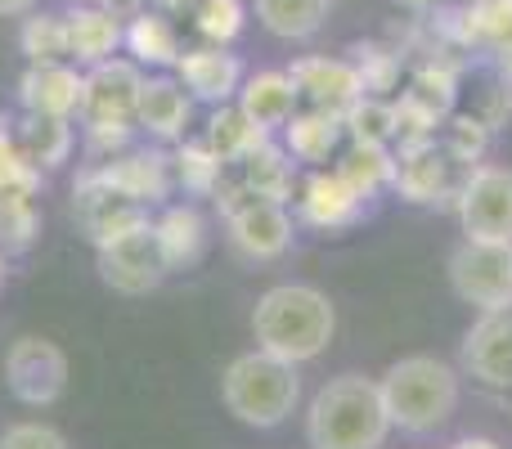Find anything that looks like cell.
Here are the masks:
<instances>
[{"instance_id":"1","label":"cell","mask_w":512,"mask_h":449,"mask_svg":"<svg viewBox=\"0 0 512 449\" xmlns=\"http://www.w3.org/2000/svg\"><path fill=\"white\" fill-rule=\"evenodd\" d=\"M337 333V306L310 283H279L261 292L252 310V337L261 351L288 364H310L328 351Z\"/></svg>"},{"instance_id":"2","label":"cell","mask_w":512,"mask_h":449,"mask_svg":"<svg viewBox=\"0 0 512 449\" xmlns=\"http://www.w3.org/2000/svg\"><path fill=\"white\" fill-rule=\"evenodd\" d=\"M391 436V414L382 387L364 373H337L319 387L306 414L310 449H382Z\"/></svg>"},{"instance_id":"3","label":"cell","mask_w":512,"mask_h":449,"mask_svg":"<svg viewBox=\"0 0 512 449\" xmlns=\"http://www.w3.org/2000/svg\"><path fill=\"white\" fill-rule=\"evenodd\" d=\"M391 427L409 436H432L459 409V373L436 355H405L378 378Z\"/></svg>"},{"instance_id":"4","label":"cell","mask_w":512,"mask_h":449,"mask_svg":"<svg viewBox=\"0 0 512 449\" xmlns=\"http://www.w3.org/2000/svg\"><path fill=\"white\" fill-rule=\"evenodd\" d=\"M221 400L243 427H261V432L279 427L301 400L297 364L256 346V351L230 360V369L221 373Z\"/></svg>"},{"instance_id":"5","label":"cell","mask_w":512,"mask_h":449,"mask_svg":"<svg viewBox=\"0 0 512 449\" xmlns=\"http://www.w3.org/2000/svg\"><path fill=\"white\" fill-rule=\"evenodd\" d=\"M468 171L472 167L450 158V149L432 135V140H418V144H396V180H391V189L414 207H436V203L454 207Z\"/></svg>"},{"instance_id":"6","label":"cell","mask_w":512,"mask_h":449,"mask_svg":"<svg viewBox=\"0 0 512 449\" xmlns=\"http://www.w3.org/2000/svg\"><path fill=\"white\" fill-rule=\"evenodd\" d=\"M454 212H459L463 238L512 247V167L477 162L463 180Z\"/></svg>"},{"instance_id":"7","label":"cell","mask_w":512,"mask_h":449,"mask_svg":"<svg viewBox=\"0 0 512 449\" xmlns=\"http://www.w3.org/2000/svg\"><path fill=\"white\" fill-rule=\"evenodd\" d=\"M95 252H99V279H104L113 292H122V297H144V292L162 288V279L171 274L153 221L108 238V243H99Z\"/></svg>"},{"instance_id":"8","label":"cell","mask_w":512,"mask_h":449,"mask_svg":"<svg viewBox=\"0 0 512 449\" xmlns=\"http://www.w3.org/2000/svg\"><path fill=\"white\" fill-rule=\"evenodd\" d=\"M450 288L477 310L512 306V247L463 238L450 252Z\"/></svg>"},{"instance_id":"9","label":"cell","mask_w":512,"mask_h":449,"mask_svg":"<svg viewBox=\"0 0 512 449\" xmlns=\"http://www.w3.org/2000/svg\"><path fill=\"white\" fill-rule=\"evenodd\" d=\"M459 364L486 396L512 400V306L481 310V319L468 328L459 346Z\"/></svg>"},{"instance_id":"10","label":"cell","mask_w":512,"mask_h":449,"mask_svg":"<svg viewBox=\"0 0 512 449\" xmlns=\"http://www.w3.org/2000/svg\"><path fill=\"white\" fill-rule=\"evenodd\" d=\"M5 382L23 405L45 409L68 391V355L63 346H54L50 337H18L5 355Z\"/></svg>"},{"instance_id":"11","label":"cell","mask_w":512,"mask_h":449,"mask_svg":"<svg viewBox=\"0 0 512 449\" xmlns=\"http://www.w3.org/2000/svg\"><path fill=\"white\" fill-rule=\"evenodd\" d=\"M144 72L135 59H104L86 72L81 90V122L86 126H135V104H140Z\"/></svg>"},{"instance_id":"12","label":"cell","mask_w":512,"mask_h":449,"mask_svg":"<svg viewBox=\"0 0 512 449\" xmlns=\"http://www.w3.org/2000/svg\"><path fill=\"white\" fill-rule=\"evenodd\" d=\"M225 238H230L234 256L261 265V261H279L292 247V216L283 203L248 194L239 207L225 212Z\"/></svg>"},{"instance_id":"13","label":"cell","mask_w":512,"mask_h":449,"mask_svg":"<svg viewBox=\"0 0 512 449\" xmlns=\"http://www.w3.org/2000/svg\"><path fill=\"white\" fill-rule=\"evenodd\" d=\"M292 86H297V108H315V113L346 117V108L364 95L360 72L351 59H328V54H310L288 68Z\"/></svg>"},{"instance_id":"14","label":"cell","mask_w":512,"mask_h":449,"mask_svg":"<svg viewBox=\"0 0 512 449\" xmlns=\"http://www.w3.org/2000/svg\"><path fill=\"white\" fill-rule=\"evenodd\" d=\"M72 216H77V225L86 229V238L95 247L126 234V229H135V225H149V207H140V203H131V198H122L117 189H108L95 171H81L77 185H72Z\"/></svg>"},{"instance_id":"15","label":"cell","mask_w":512,"mask_h":449,"mask_svg":"<svg viewBox=\"0 0 512 449\" xmlns=\"http://www.w3.org/2000/svg\"><path fill=\"white\" fill-rule=\"evenodd\" d=\"M297 216L315 229H351L369 216V194L355 189L342 171H310L297 194Z\"/></svg>"},{"instance_id":"16","label":"cell","mask_w":512,"mask_h":449,"mask_svg":"<svg viewBox=\"0 0 512 449\" xmlns=\"http://www.w3.org/2000/svg\"><path fill=\"white\" fill-rule=\"evenodd\" d=\"M90 171H95L108 189H117L122 198H131V203H140V207L167 203L171 185H176V180H171V158L158 149H131V153L122 149Z\"/></svg>"},{"instance_id":"17","label":"cell","mask_w":512,"mask_h":449,"mask_svg":"<svg viewBox=\"0 0 512 449\" xmlns=\"http://www.w3.org/2000/svg\"><path fill=\"white\" fill-rule=\"evenodd\" d=\"M454 113H468L477 122H486L490 131L512 117V86L508 77L499 72V63L490 59H468L459 63V90H454Z\"/></svg>"},{"instance_id":"18","label":"cell","mask_w":512,"mask_h":449,"mask_svg":"<svg viewBox=\"0 0 512 449\" xmlns=\"http://www.w3.org/2000/svg\"><path fill=\"white\" fill-rule=\"evenodd\" d=\"M176 77L203 104H230L243 86V63L225 45H198L176 59Z\"/></svg>"},{"instance_id":"19","label":"cell","mask_w":512,"mask_h":449,"mask_svg":"<svg viewBox=\"0 0 512 449\" xmlns=\"http://www.w3.org/2000/svg\"><path fill=\"white\" fill-rule=\"evenodd\" d=\"M81 90H86V77L72 63H32L18 77V104L41 117H77Z\"/></svg>"},{"instance_id":"20","label":"cell","mask_w":512,"mask_h":449,"mask_svg":"<svg viewBox=\"0 0 512 449\" xmlns=\"http://www.w3.org/2000/svg\"><path fill=\"white\" fill-rule=\"evenodd\" d=\"M63 27H68V59L86 63V68L113 59L126 36L122 14L113 5H72L63 14Z\"/></svg>"},{"instance_id":"21","label":"cell","mask_w":512,"mask_h":449,"mask_svg":"<svg viewBox=\"0 0 512 449\" xmlns=\"http://www.w3.org/2000/svg\"><path fill=\"white\" fill-rule=\"evenodd\" d=\"M189 117H194V95L180 86V77H144L135 126H144L158 140H185Z\"/></svg>"},{"instance_id":"22","label":"cell","mask_w":512,"mask_h":449,"mask_svg":"<svg viewBox=\"0 0 512 449\" xmlns=\"http://www.w3.org/2000/svg\"><path fill=\"white\" fill-rule=\"evenodd\" d=\"M239 108L265 131H283V122L297 113V86L288 72H256L239 86Z\"/></svg>"},{"instance_id":"23","label":"cell","mask_w":512,"mask_h":449,"mask_svg":"<svg viewBox=\"0 0 512 449\" xmlns=\"http://www.w3.org/2000/svg\"><path fill=\"white\" fill-rule=\"evenodd\" d=\"M346 126L342 117L333 113H315V108H297V113L283 122V140H288V153L297 162H310V167H324L337 153Z\"/></svg>"},{"instance_id":"24","label":"cell","mask_w":512,"mask_h":449,"mask_svg":"<svg viewBox=\"0 0 512 449\" xmlns=\"http://www.w3.org/2000/svg\"><path fill=\"white\" fill-rule=\"evenodd\" d=\"M72 117H41V113H27L23 122H14V144L23 149V158L41 171H54L68 162L72 153Z\"/></svg>"},{"instance_id":"25","label":"cell","mask_w":512,"mask_h":449,"mask_svg":"<svg viewBox=\"0 0 512 449\" xmlns=\"http://www.w3.org/2000/svg\"><path fill=\"white\" fill-rule=\"evenodd\" d=\"M122 45L131 50L135 63H153V68H176V59L185 54L180 50L176 27L167 23L162 9H135L131 23H126Z\"/></svg>"},{"instance_id":"26","label":"cell","mask_w":512,"mask_h":449,"mask_svg":"<svg viewBox=\"0 0 512 449\" xmlns=\"http://www.w3.org/2000/svg\"><path fill=\"white\" fill-rule=\"evenodd\" d=\"M158 229V243L167 252V265L171 270H185V265H198L207 252V221L198 207L180 203V207H167V212L153 221Z\"/></svg>"},{"instance_id":"27","label":"cell","mask_w":512,"mask_h":449,"mask_svg":"<svg viewBox=\"0 0 512 449\" xmlns=\"http://www.w3.org/2000/svg\"><path fill=\"white\" fill-rule=\"evenodd\" d=\"M243 185L252 189L256 198H270V203H288L292 185H297V158L288 149H279L274 140H265L261 149H252L248 158L239 162Z\"/></svg>"},{"instance_id":"28","label":"cell","mask_w":512,"mask_h":449,"mask_svg":"<svg viewBox=\"0 0 512 449\" xmlns=\"http://www.w3.org/2000/svg\"><path fill=\"white\" fill-rule=\"evenodd\" d=\"M333 0H256V18L279 41H306L328 23Z\"/></svg>"},{"instance_id":"29","label":"cell","mask_w":512,"mask_h":449,"mask_svg":"<svg viewBox=\"0 0 512 449\" xmlns=\"http://www.w3.org/2000/svg\"><path fill=\"white\" fill-rule=\"evenodd\" d=\"M337 171H342L355 189L378 198L382 189L396 180V149H391V144H373V140H351L342 149V158H337Z\"/></svg>"},{"instance_id":"30","label":"cell","mask_w":512,"mask_h":449,"mask_svg":"<svg viewBox=\"0 0 512 449\" xmlns=\"http://www.w3.org/2000/svg\"><path fill=\"white\" fill-rule=\"evenodd\" d=\"M265 140H270V131L256 126L239 104H216L212 122H207V144H212L225 162H243L252 149H261Z\"/></svg>"},{"instance_id":"31","label":"cell","mask_w":512,"mask_h":449,"mask_svg":"<svg viewBox=\"0 0 512 449\" xmlns=\"http://www.w3.org/2000/svg\"><path fill=\"white\" fill-rule=\"evenodd\" d=\"M225 167H230V162H225L207 140H185L176 153H171V180H176L180 189H189V194H216Z\"/></svg>"},{"instance_id":"32","label":"cell","mask_w":512,"mask_h":449,"mask_svg":"<svg viewBox=\"0 0 512 449\" xmlns=\"http://www.w3.org/2000/svg\"><path fill=\"white\" fill-rule=\"evenodd\" d=\"M355 54V72H360V86L364 95H378L387 99L391 90L400 86V72H405V54L396 45H378V41H364V45H351Z\"/></svg>"},{"instance_id":"33","label":"cell","mask_w":512,"mask_h":449,"mask_svg":"<svg viewBox=\"0 0 512 449\" xmlns=\"http://www.w3.org/2000/svg\"><path fill=\"white\" fill-rule=\"evenodd\" d=\"M18 45H23L27 63H68V27H63V14H27L23 32H18Z\"/></svg>"},{"instance_id":"34","label":"cell","mask_w":512,"mask_h":449,"mask_svg":"<svg viewBox=\"0 0 512 449\" xmlns=\"http://www.w3.org/2000/svg\"><path fill=\"white\" fill-rule=\"evenodd\" d=\"M351 140H373V144H396V99L360 95L342 117Z\"/></svg>"},{"instance_id":"35","label":"cell","mask_w":512,"mask_h":449,"mask_svg":"<svg viewBox=\"0 0 512 449\" xmlns=\"http://www.w3.org/2000/svg\"><path fill=\"white\" fill-rule=\"evenodd\" d=\"M41 234L36 194H0V252H27Z\"/></svg>"},{"instance_id":"36","label":"cell","mask_w":512,"mask_h":449,"mask_svg":"<svg viewBox=\"0 0 512 449\" xmlns=\"http://www.w3.org/2000/svg\"><path fill=\"white\" fill-rule=\"evenodd\" d=\"M243 23H248V5L243 0H198V9H194V27L207 45L239 41Z\"/></svg>"},{"instance_id":"37","label":"cell","mask_w":512,"mask_h":449,"mask_svg":"<svg viewBox=\"0 0 512 449\" xmlns=\"http://www.w3.org/2000/svg\"><path fill=\"white\" fill-rule=\"evenodd\" d=\"M41 189V167L23 158L14 144V122L0 117V194H36Z\"/></svg>"},{"instance_id":"38","label":"cell","mask_w":512,"mask_h":449,"mask_svg":"<svg viewBox=\"0 0 512 449\" xmlns=\"http://www.w3.org/2000/svg\"><path fill=\"white\" fill-rule=\"evenodd\" d=\"M490 126L486 122H477V117H468V113H450L445 117V135H441V144L450 149V158H459L463 167H477L481 158H486V149H490Z\"/></svg>"},{"instance_id":"39","label":"cell","mask_w":512,"mask_h":449,"mask_svg":"<svg viewBox=\"0 0 512 449\" xmlns=\"http://www.w3.org/2000/svg\"><path fill=\"white\" fill-rule=\"evenodd\" d=\"M0 449H68V441L45 423H14L0 432Z\"/></svg>"},{"instance_id":"40","label":"cell","mask_w":512,"mask_h":449,"mask_svg":"<svg viewBox=\"0 0 512 449\" xmlns=\"http://www.w3.org/2000/svg\"><path fill=\"white\" fill-rule=\"evenodd\" d=\"M32 9H36V0H0V18H23Z\"/></svg>"},{"instance_id":"41","label":"cell","mask_w":512,"mask_h":449,"mask_svg":"<svg viewBox=\"0 0 512 449\" xmlns=\"http://www.w3.org/2000/svg\"><path fill=\"white\" fill-rule=\"evenodd\" d=\"M72 5H113L122 18H131L135 9H140V0H72Z\"/></svg>"},{"instance_id":"42","label":"cell","mask_w":512,"mask_h":449,"mask_svg":"<svg viewBox=\"0 0 512 449\" xmlns=\"http://www.w3.org/2000/svg\"><path fill=\"white\" fill-rule=\"evenodd\" d=\"M450 449H504V445L490 441V436H463V441H454Z\"/></svg>"},{"instance_id":"43","label":"cell","mask_w":512,"mask_h":449,"mask_svg":"<svg viewBox=\"0 0 512 449\" xmlns=\"http://www.w3.org/2000/svg\"><path fill=\"white\" fill-rule=\"evenodd\" d=\"M153 5H158L162 14H185V9H189V14H194V9H198V0H153Z\"/></svg>"},{"instance_id":"44","label":"cell","mask_w":512,"mask_h":449,"mask_svg":"<svg viewBox=\"0 0 512 449\" xmlns=\"http://www.w3.org/2000/svg\"><path fill=\"white\" fill-rule=\"evenodd\" d=\"M396 5L414 9V14H432V9H441V0H396Z\"/></svg>"},{"instance_id":"45","label":"cell","mask_w":512,"mask_h":449,"mask_svg":"<svg viewBox=\"0 0 512 449\" xmlns=\"http://www.w3.org/2000/svg\"><path fill=\"white\" fill-rule=\"evenodd\" d=\"M490 59L499 63V72L508 77V86H512V50H499V54H490Z\"/></svg>"},{"instance_id":"46","label":"cell","mask_w":512,"mask_h":449,"mask_svg":"<svg viewBox=\"0 0 512 449\" xmlns=\"http://www.w3.org/2000/svg\"><path fill=\"white\" fill-rule=\"evenodd\" d=\"M0 283H5V252H0Z\"/></svg>"}]
</instances>
